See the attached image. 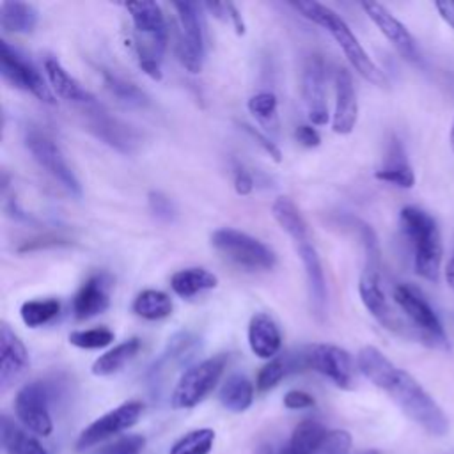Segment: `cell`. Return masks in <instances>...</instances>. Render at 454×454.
Masks as SVG:
<instances>
[{
    "mask_svg": "<svg viewBox=\"0 0 454 454\" xmlns=\"http://www.w3.org/2000/svg\"><path fill=\"white\" fill-rule=\"evenodd\" d=\"M356 367L424 431L434 436L447 433L449 420L438 403L410 372L394 365L378 348L364 346L356 355Z\"/></svg>",
    "mask_w": 454,
    "mask_h": 454,
    "instance_id": "cell-1",
    "label": "cell"
},
{
    "mask_svg": "<svg viewBox=\"0 0 454 454\" xmlns=\"http://www.w3.org/2000/svg\"><path fill=\"white\" fill-rule=\"evenodd\" d=\"M291 7H294L303 18L310 20L312 23L323 27L332 34L349 64L355 67V71L378 87H387L388 80L385 73L374 64V60L369 57V53L364 50V46L358 43L356 35L351 32L349 25L330 7L319 4V2H291Z\"/></svg>",
    "mask_w": 454,
    "mask_h": 454,
    "instance_id": "cell-2",
    "label": "cell"
},
{
    "mask_svg": "<svg viewBox=\"0 0 454 454\" xmlns=\"http://www.w3.org/2000/svg\"><path fill=\"white\" fill-rule=\"evenodd\" d=\"M348 227H351L353 231H356L360 243L364 247V270L360 273V280H358V293H360V300L365 305V309L371 312V316L380 321L385 328L388 330H399L401 323L399 319L394 316L387 294L381 287V261H380V245H378V238L372 231L371 225H367L365 222L348 216Z\"/></svg>",
    "mask_w": 454,
    "mask_h": 454,
    "instance_id": "cell-3",
    "label": "cell"
},
{
    "mask_svg": "<svg viewBox=\"0 0 454 454\" xmlns=\"http://www.w3.org/2000/svg\"><path fill=\"white\" fill-rule=\"evenodd\" d=\"M399 220L413 250L415 273L429 282H438L442 273L443 245L436 220L417 206H404Z\"/></svg>",
    "mask_w": 454,
    "mask_h": 454,
    "instance_id": "cell-4",
    "label": "cell"
},
{
    "mask_svg": "<svg viewBox=\"0 0 454 454\" xmlns=\"http://www.w3.org/2000/svg\"><path fill=\"white\" fill-rule=\"evenodd\" d=\"M227 362L229 356L225 353H218L184 369L172 388L170 406L174 410H188L204 401V397L220 381Z\"/></svg>",
    "mask_w": 454,
    "mask_h": 454,
    "instance_id": "cell-5",
    "label": "cell"
},
{
    "mask_svg": "<svg viewBox=\"0 0 454 454\" xmlns=\"http://www.w3.org/2000/svg\"><path fill=\"white\" fill-rule=\"evenodd\" d=\"M211 245L234 264L252 271L273 270L277 264L275 252L268 245L232 227L216 229L211 234Z\"/></svg>",
    "mask_w": 454,
    "mask_h": 454,
    "instance_id": "cell-6",
    "label": "cell"
},
{
    "mask_svg": "<svg viewBox=\"0 0 454 454\" xmlns=\"http://www.w3.org/2000/svg\"><path fill=\"white\" fill-rule=\"evenodd\" d=\"M392 296L401 312L413 325L420 342L440 349L449 348V339L442 326V321L429 305V301L420 294V291L408 284H397L392 291Z\"/></svg>",
    "mask_w": 454,
    "mask_h": 454,
    "instance_id": "cell-7",
    "label": "cell"
},
{
    "mask_svg": "<svg viewBox=\"0 0 454 454\" xmlns=\"http://www.w3.org/2000/svg\"><path fill=\"white\" fill-rule=\"evenodd\" d=\"M25 145L39 167H43L71 197H82V184L78 177L67 165L60 147L44 131L28 128L25 133Z\"/></svg>",
    "mask_w": 454,
    "mask_h": 454,
    "instance_id": "cell-8",
    "label": "cell"
},
{
    "mask_svg": "<svg viewBox=\"0 0 454 454\" xmlns=\"http://www.w3.org/2000/svg\"><path fill=\"white\" fill-rule=\"evenodd\" d=\"M0 73L2 78L16 89L34 94L46 105L55 103L51 87L46 83L37 67L7 41H0Z\"/></svg>",
    "mask_w": 454,
    "mask_h": 454,
    "instance_id": "cell-9",
    "label": "cell"
},
{
    "mask_svg": "<svg viewBox=\"0 0 454 454\" xmlns=\"http://www.w3.org/2000/svg\"><path fill=\"white\" fill-rule=\"evenodd\" d=\"M172 7L176 9L181 27L177 37L179 60L190 73H200L206 55L200 5L195 2H174Z\"/></svg>",
    "mask_w": 454,
    "mask_h": 454,
    "instance_id": "cell-10",
    "label": "cell"
},
{
    "mask_svg": "<svg viewBox=\"0 0 454 454\" xmlns=\"http://www.w3.org/2000/svg\"><path fill=\"white\" fill-rule=\"evenodd\" d=\"M14 413L27 431L43 438L50 436L53 433L50 387L44 381L25 383L14 397Z\"/></svg>",
    "mask_w": 454,
    "mask_h": 454,
    "instance_id": "cell-11",
    "label": "cell"
},
{
    "mask_svg": "<svg viewBox=\"0 0 454 454\" xmlns=\"http://www.w3.org/2000/svg\"><path fill=\"white\" fill-rule=\"evenodd\" d=\"M303 369H312L328 378L335 387L349 390L353 387V360L349 353L335 344H310L300 351Z\"/></svg>",
    "mask_w": 454,
    "mask_h": 454,
    "instance_id": "cell-12",
    "label": "cell"
},
{
    "mask_svg": "<svg viewBox=\"0 0 454 454\" xmlns=\"http://www.w3.org/2000/svg\"><path fill=\"white\" fill-rule=\"evenodd\" d=\"M144 404L140 401H126L119 406L112 408L110 411L103 413L96 420H92L87 427L82 429L78 434L74 447L76 450H87L122 431L131 429L142 417Z\"/></svg>",
    "mask_w": 454,
    "mask_h": 454,
    "instance_id": "cell-13",
    "label": "cell"
},
{
    "mask_svg": "<svg viewBox=\"0 0 454 454\" xmlns=\"http://www.w3.org/2000/svg\"><path fill=\"white\" fill-rule=\"evenodd\" d=\"M82 112L85 117L87 129L94 137H98L101 142L114 147L115 151H119L122 154H129L140 145L138 131L133 126L126 124L124 121L108 114L96 101L83 105Z\"/></svg>",
    "mask_w": 454,
    "mask_h": 454,
    "instance_id": "cell-14",
    "label": "cell"
},
{
    "mask_svg": "<svg viewBox=\"0 0 454 454\" xmlns=\"http://www.w3.org/2000/svg\"><path fill=\"white\" fill-rule=\"evenodd\" d=\"M199 348H200V339L195 333L188 330H181L174 333L165 344L160 356L153 362V365L147 371V380L151 387L158 388L160 385H163V381L168 378V372L172 374L176 369L186 365L193 358Z\"/></svg>",
    "mask_w": 454,
    "mask_h": 454,
    "instance_id": "cell-15",
    "label": "cell"
},
{
    "mask_svg": "<svg viewBox=\"0 0 454 454\" xmlns=\"http://www.w3.org/2000/svg\"><path fill=\"white\" fill-rule=\"evenodd\" d=\"M301 92L312 124L323 126L328 122L326 103V67L319 55H310L301 73Z\"/></svg>",
    "mask_w": 454,
    "mask_h": 454,
    "instance_id": "cell-16",
    "label": "cell"
},
{
    "mask_svg": "<svg viewBox=\"0 0 454 454\" xmlns=\"http://www.w3.org/2000/svg\"><path fill=\"white\" fill-rule=\"evenodd\" d=\"M360 5L403 59H406L408 62L419 60L420 55L413 35L385 5L378 2H362Z\"/></svg>",
    "mask_w": 454,
    "mask_h": 454,
    "instance_id": "cell-17",
    "label": "cell"
},
{
    "mask_svg": "<svg viewBox=\"0 0 454 454\" xmlns=\"http://www.w3.org/2000/svg\"><path fill=\"white\" fill-rule=\"evenodd\" d=\"M294 248L301 259L305 278H307V289L310 298V309L317 321H323L326 316L328 307V289H326V277L321 264V259L314 248V245L309 239H301L294 243Z\"/></svg>",
    "mask_w": 454,
    "mask_h": 454,
    "instance_id": "cell-18",
    "label": "cell"
},
{
    "mask_svg": "<svg viewBox=\"0 0 454 454\" xmlns=\"http://www.w3.org/2000/svg\"><path fill=\"white\" fill-rule=\"evenodd\" d=\"M28 367V351L7 323L0 326V388L5 392Z\"/></svg>",
    "mask_w": 454,
    "mask_h": 454,
    "instance_id": "cell-19",
    "label": "cell"
},
{
    "mask_svg": "<svg viewBox=\"0 0 454 454\" xmlns=\"http://www.w3.org/2000/svg\"><path fill=\"white\" fill-rule=\"evenodd\" d=\"M335 110L332 119V129L339 135L353 131L358 119V101L353 85L351 73L346 67L335 71Z\"/></svg>",
    "mask_w": 454,
    "mask_h": 454,
    "instance_id": "cell-20",
    "label": "cell"
},
{
    "mask_svg": "<svg viewBox=\"0 0 454 454\" xmlns=\"http://www.w3.org/2000/svg\"><path fill=\"white\" fill-rule=\"evenodd\" d=\"M110 277L106 273L90 275L73 296V314L76 319H90L103 314L110 305Z\"/></svg>",
    "mask_w": 454,
    "mask_h": 454,
    "instance_id": "cell-21",
    "label": "cell"
},
{
    "mask_svg": "<svg viewBox=\"0 0 454 454\" xmlns=\"http://www.w3.org/2000/svg\"><path fill=\"white\" fill-rule=\"evenodd\" d=\"M248 346L259 358L271 360L282 346V335L277 323L264 312L252 316L248 323Z\"/></svg>",
    "mask_w": 454,
    "mask_h": 454,
    "instance_id": "cell-22",
    "label": "cell"
},
{
    "mask_svg": "<svg viewBox=\"0 0 454 454\" xmlns=\"http://www.w3.org/2000/svg\"><path fill=\"white\" fill-rule=\"evenodd\" d=\"M374 177L383 183L399 186V188H411L415 184L413 168L408 163L406 153L395 137L392 138V142L388 145V153H387L383 167H380L374 172Z\"/></svg>",
    "mask_w": 454,
    "mask_h": 454,
    "instance_id": "cell-23",
    "label": "cell"
},
{
    "mask_svg": "<svg viewBox=\"0 0 454 454\" xmlns=\"http://www.w3.org/2000/svg\"><path fill=\"white\" fill-rule=\"evenodd\" d=\"M44 73L48 76V82H50V87L51 90L62 98V99H67V101H73V103H78V105H89L94 99V96L90 92H87L66 69L64 66L53 59V57H48L44 60Z\"/></svg>",
    "mask_w": 454,
    "mask_h": 454,
    "instance_id": "cell-24",
    "label": "cell"
},
{
    "mask_svg": "<svg viewBox=\"0 0 454 454\" xmlns=\"http://www.w3.org/2000/svg\"><path fill=\"white\" fill-rule=\"evenodd\" d=\"M0 442L5 454H50L43 443L7 415L0 419Z\"/></svg>",
    "mask_w": 454,
    "mask_h": 454,
    "instance_id": "cell-25",
    "label": "cell"
},
{
    "mask_svg": "<svg viewBox=\"0 0 454 454\" xmlns=\"http://www.w3.org/2000/svg\"><path fill=\"white\" fill-rule=\"evenodd\" d=\"M142 342L138 337H131L128 340L119 342L117 346H114L112 349L105 351L103 355H99L90 371L94 376H112L115 372H119L129 360H133L137 356V353L140 351Z\"/></svg>",
    "mask_w": 454,
    "mask_h": 454,
    "instance_id": "cell-26",
    "label": "cell"
},
{
    "mask_svg": "<svg viewBox=\"0 0 454 454\" xmlns=\"http://www.w3.org/2000/svg\"><path fill=\"white\" fill-rule=\"evenodd\" d=\"M254 394L255 387L245 374H231L223 381L218 392V399L225 410L241 413L252 406Z\"/></svg>",
    "mask_w": 454,
    "mask_h": 454,
    "instance_id": "cell-27",
    "label": "cell"
},
{
    "mask_svg": "<svg viewBox=\"0 0 454 454\" xmlns=\"http://www.w3.org/2000/svg\"><path fill=\"white\" fill-rule=\"evenodd\" d=\"M328 429L317 420H301L291 433L289 443L280 454H317Z\"/></svg>",
    "mask_w": 454,
    "mask_h": 454,
    "instance_id": "cell-28",
    "label": "cell"
},
{
    "mask_svg": "<svg viewBox=\"0 0 454 454\" xmlns=\"http://www.w3.org/2000/svg\"><path fill=\"white\" fill-rule=\"evenodd\" d=\"M0 25L11 34H30L37 25V9L27 2H2Z\"/></svg>",
    "mask_w": 454,
    "mask_h": 454,
    "instance_id": "cell-29",
    "label": "cell"
},
{
    "mask_svg": "<svg viewBox=\"0 0 454 454\" xmlns=\"http://www.w3.org/2000/svg\"><path fill=\"white\" fill-rule=\"evenodd\" d=\"M218 278L204 268H184L172 275L170 287L181 298H192L202 291L216 287Z\"/></svg>",
    "mask_w": 454,
    "mask_h": 454,
    "instance_id": "cell-30",
    "label": "cell"
},
{
    "mask_svg": "<svg viewBox=\"0 0 454 454\" xmlns=\"http://www.w3.org/2000/svg\"><path fill=\"white\" fill-rule=\"evenodd\" d=\"M271 215L277 220V223L282 227V231L287 232V236L293 239V243L309 239L307 222L289 197H284V195L277 197L271 206Z\"/></svg>",
    "mask_w": 454,
    "mask_h": 454,
    "instance_id": "cell-31",
    "label": "cell"
},
{
    "mask_svg": "<svg viewBox=\"0 0 454 454\" xmlns=\"http://www.w3.org/2000/svg\"><path fill=\"white\" fill-rule=\"evenodd\" d=\"M301 358L300 353L286 355V356H275L268 364H264L255 378V390L268 392L275 388L289 372L301 371Z\"/></svg>",
    "mask_w": 454,
    "mask_h": 454,
    "instance_id": "cell-32",
    "label": "cell"
},
{
    "mask_svg": "<svg viewBox=\"0 0 454 454\" xmlns=\"http://www.w3.org/2000/svg\"><path fill=\"white\" fill-rule=\"evenodd\" d=\"M103 74V83L106 87V90L122 105L126 106H133V108H144L149 105V98L147 94L135 85L133 82H128L106 69L101 71Z\"/></svg>",
    "mask_w": 454,
    "mask_h": 454,
    "instance_id": "cell-33",
    "label": "cell"
},
{
    "mask_svg": "<svg viewBox=\"0 0 454 454\" xmlns=\"http://www.w3.org/2000/svg\"><path fill=\"white\" fill-rule=\"evenodd\" d=\"M133 312L149 321L163 319L172 314V300L161 291L145 289L135 298Z\"/></svg>",
    "mask_w": 454,
    "mask_h": 454,
    "instance_id": "cell-34",
    "label": "cell"
},
{
    "mask_svg": "<svg viewBox=\"0 0 454 454\" xmlns=\"http://www.w3.org/2000/svg\"><path fill=\"white\" fill-rule=\"evenodd\" d=\"M216 433L211 427H197L179 436L168 449V454H209L215 447Z\"/></svg>",
    "mask_w": 454,
    "mask_h": 454,
    "instance_id": "cell-35",
    "label": "cell"
},
{
    "mask_svg": "<svg viewBox=\"0 0 454 454\" xmlns=\"http://www.w3.org/2000/svg\"><path fill=\"white\" fill-rule=\"evenodd\" d=\"M59 312H60V301L57 298L28 300L20 309L21 321L30 328H37L50 323L53 317H57Z\"/></svg>",
    "mask_w": 454,
    "mask_h": 454,
    "instance_id": "cell-36",
    "label": "cell"
},
{
    "mask_svg": "<svg viewBox=\"0 0 454 454\" xmlns=\"http://www.w3.org/2000/svg\"><path fill=\"white\" fill-rule=\"evenodd\" d=\"M277 105H278L277 96L268 90L254 94L247 103L250 114H254L261 124H264L268 129L271 128L273 131H277V128H278Z\"/></svg>",
    "mask_w": 454,
    "mask_h": 454,
    "instance_id": "cell-37",
    "label": "cell"
},
{
    "mask_svg": "<svg viewBox=\"0 0 454 454\" xmlns=\"http://www.w3.org/2000/svg\"><path fill=\"white\" fill-rule=\"evenodd\" d=\"M69 342L80 349H101L114 342L115 335L108 328H90V330H74L69 333Z\"/></svg>",
    "mask_w": 454,
    "mask_h": 454,
    "instance_id": "cell-38",
    "label": "cell"
},
{
    "mask_svg": "<svg viewBox=\"0 0 454 454\" xmlns=\"http://www.w3.org/2000/svg\"><path fill=\"white\" fill-rule=\"evenodd\" d=\"M353 438L346 429H330L317 450V454H349Z\"/></svg>",
    "mask_w": 454,
    "mask_h": 454,
    "instance_id": "cell-39",
    "label": "cell"
},
{
    "mask_svg": "<svg viewBox=\"0 0 454 454\" xmlns=\"http://www.w3.org/2000/svg\"><path fill=\"white\" fill-rule=\"evenodd\" d=\"M204 7L215 16V18H218L220 21H223V23H231L234 28H236V34H245V23H243V20H241V14H239V11L236 9V5L234 4H231V2H207V4H204Z\"/></svg>",
    "mask_w": 454,
    "mask_h": 454,
    "instance_id": "cell-40",
    "label": "cell"
},
{
    "mask_svg": "<svg viewBox=\"0 0 454 454\" xmlns=\"http://www.w3.org/2000/svg\"><path fill=\"white\" fill-rule=\"evenodd\" d=\"M144 445H145V438L142 434H128L101 447L94 454H142Z\"/></svg>",
    "mask_w": 454,
    "mask_h": 454,
    "instance_id": "cell-41",
    "label": "cell"
},
{
    "mask_svg": "<svg viewBox=\"0 0 454 454\" xmlns=\"http://www.w3.org/2000/svg\"><path fill=\"white\" fill-rule=\"evenodd\" d=\"M147 199H149V209L156 218H160L163 222H170L176 216L172 200L167 195H163L161 192H149Z\"/></svg>",
    "mask_w": 454,
    "mask_h": 454,
    "instance_id": "cell-42",
    "label": "cell"
},
{
    "mask_svg": "<svg viewBox=\"0 0 454 454\" xmlns=\"http://www.w3.org/2000/svg\"><path fill=\"white\" fill-rule=\"evenodd\" d=\"M243 129H245V133L247 135H250L261 147H262V151L266 153V154H270V158L273 160V161H280L282 160V153H280V149L275 145V142L268 137V135H264V133H261L259 129H255L254 126H250V124H239Z\"/></svg>",
    "mask_w": 454,
    "mask_h": 454,
    "instance_id": "cell-43",
    "label": "cell"
},
{
    "mask_svg": "<svg viewBox=\"0 0 454 454\" xmlns=\"http://www.w3.org/2000/svg\"><path fill=\"white\" fill-rule=\"evenodd\" d=\"M71 241L66 239V238H60V236H53V234H44V236H39V238H34V239H28L25 241L18 252H32V250H41V248H55V247H67Z\"/></svg>",
    "mask_w": 454,
    "mask_h": 454,
    "instance_id": "cell-44",
    "label": "cell"
},
{
    "mask_svg": "<svg viewBox=\"0 0 454 454\" xmlns=\"http://www.w3.org/2000/svg\"><path fill=\"white\" fill-rule=\"evenodd\" d=\"M282 401L287 410H309L316 404L314 395L305 390H289Z\"/></svg>",
    "mask_w": 454,
    "mask_h": 454,
    "instance_id": "cell-45",
    "label": "cell"
},
{
    "mask_svg": "<svg viewBox=\"0 0 454 454\" xmlns=\"http://www.w3.org/2000/svg\"><path fill=\"white\" fill-rule=\"evenodd\" d=\"M294 137H296V140H298L301 145H305V147H317L319 142H321V137H319L317 129L312 128V126H309V124L298 126V128L294 129Z\"/></svg>",
    "mask_w": 454,
    "mask_h": 454,
    "instance_id": "cell-46",
    "label": "cell"
},
{
    "mask_svg": "<svg viewBox=\"0 0 454 454\" xmlns=\"http://www.w3.org/2000/svg\"><path fill=\"white\" fill-rule=\"evenodd\" d=\"M234 190L238 195H248L254 190V177L243 167H236L234 170Z\"/></svg>",
    "mask_w": 454,
    "mask_h": 454,
    "instance_id": "cell-47",
    "label": "cell"
},
{
    "mask_svg": "<svg viewBox=\"0 0 454 454\" xmlns=\"http://www.w3.org/2000/svg\"><path fill=\"white\" fill-rule=\"evenodd\" d=\"M434 7L442 20L454 30V0H443V2H434Z\"/></svg>",
    "mask_w": 454,
    "mask_h": 454,
    "instance_id": "cell-48",
    "label": "cell"
},
{
    "mask_svg": "<svg viewBox=\"0 0 454 454\" xmlns=\"http://www.w3.org/2000/svg\"><path fill=\"white\" fill-rule=\"evenodd\" d=\"M445 280H447V284L450 286V289L454 291V252H452V255L449 257V262H447V266H445Z\"/></svg>",
    "mask_w": 454,
    "mask_h": 454,
    "instance_id": "cell-49",
    "label": "cell"
},
{
    "mask_svg": "<svg viewBox=\"0 0 454 454\" xmlns=\"http://www.w3.org/2000/svg\"><path fill=\"white\" fill-rule=\"evenodd\" d=\"M254 454H275L271 443H261Z\"/></svg>",
    "mask_w": 454,
    "mask_h": 454,
    "instance_id": "cell-50",
    "label": "cell"
},
{
    "mask_svg": "<svg viewBox=\"0 0 454 454\" xmlns=\"http://www.w3.org/2000/svg\"><path fill=\"white\" fill-rule=\"evenodd\" d=\"M449 144H450V149L454 153V121L450 124V131H449Z\"/></svg>",
    "mask_w": 454,
    "mask_h": 454,
    "instance_id": "cell-51",
    "label": "cell"
},
{
    "mask_svg": "<svg viewBox=\"0 0 454 454\" xmlns=\"http://www.w3.org/2000/svg\"><path fill=\"white\" fill-rule=\"evenodd\" d=\"M358 454H380L378 450H372V449H369V450H362V452H358Z\"/></svg>",
    "mask_w": 454,
    "mask_h": 454,
    "instance_id": "cell-52",
    "label": "cell"
}]
</instances>
